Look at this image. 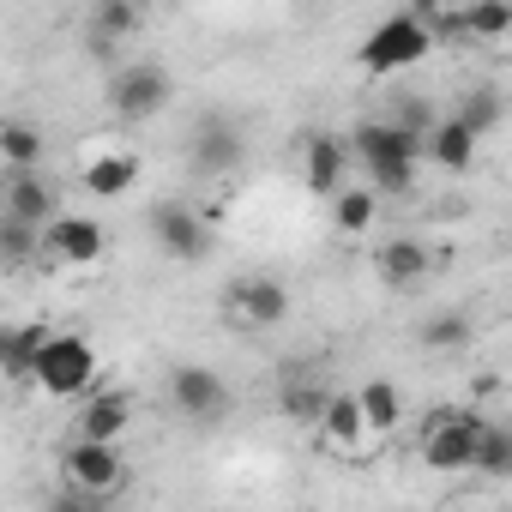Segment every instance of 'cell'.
I'll return each mask as SVG.
<instances>
[{"instance_id":"ba28073f","label":"cell","mask_w":512,"mask_h":512,"mask_svg":"<svg viewBox=\"0 0 512 512\" xmlns=\"http://www.w3.org/2000/svg\"><path fill=\"white\" fill-rule=\"evenodd\" d=\"M169 91L175 85L157 61H121L115 79H109V109H115V121L139 127V121H157L169 109Z\"/></svg>"},{"instance_id":"3957f363","label":"cell","mask_w":512,"mask_h":512,"mask_svg":"<svg viewBox=\"0 0 512 512\" xmlns=\"http://www.w3.org/2000/svg\"><path fill=\"white\" fill-rule=\"evenodd\" d=\"M109 253V235L97 217L85 211H55L43 229H37V260L55 266V272H97Z\"/></svg>"},{"instance_id":"7c38bea8","label":"cell","mask_w":512,"mask_h":512,"mask_svg":"<svg viewBox=\"0 0 512 512\" xmlns=\"http://www.w3.org/2000/svg\"><path fill=\"white\" fill-rule=\"evenodd\" d=\"M55 211H61V193L49 187L43 169H0V217L43 229Z\"/></svg>"},{"instance_id":"d6986e66","label":"cell","mask_w":512,"mask_h":512,"mask_svg":"<svg viewBox=\"0 0 512 512\" xmlns=\"http://www.w3.org/2000/svg\"><path fill=\"white\" fill-rule=\"evenodd\" d=\"M241 157H247L241 127H229V121H205V127H199V139H193V163H199L205 175H235Z\"/></svg>"},{"instance_id":"4316f807","label":"cell","mask_w":512,"mask_h":512,"mask_svg":"<svg viewBox=\"0 0 512 512\" xmlns=\"http://www.w3.org/2000/svg\"><path fill=\"white\" fill-rule=\"evenodd\" d=\"M452 115H458V121H464V127H470L476 139H482V133H494V127H500L506 103H500V91H470V97H464V103H458Z\"/></svg>"},{"instance_id":"8992f818","label":"cell","mask_w":512,"mask_h":512,"mask_svg":"<svg viewBox=\"0 0 512 512\" xmlns=\"http://www.w3.org/2000/svg\"><path fill=\"white\" fill-rule=\"evenodd\" d=\"M428 49H434V25L416 19V13H392L386 25L368 31V43H362V73H374V79L410 73L416 61H428Z\"/></svg>"},{"instance_id":"83f0119b","label":"cell","mask_w":512,"mask_h":512,"mask_svg":"<svg viewBox=\"0 0 512 512\" xmlns=\"http://www.w3.org/2000/svg\"><path fill=\"white\" fill-rule=\"evenodd\" d=\"M37 260V229L0 217V266H31Z\"/></svg>"},{"instance_id":"9a60e30c","label":"cell","mask_w":512,"mask_h":512,"mask_svg":"<svg viewBox=\"0 0 512 512\" xmlns=\"http://www.w3.org/2000/svg\"><path fill=\"white\" fill-rule=\"evenodd\" d=\"M476 145H482V139H476L458 115H434V121H428V133H422V157H428V163H440L446 175H464V169L476 163Z\"/></svg>"},{"instance_id":"7402d4cb","label":"cell","mask_w":512,"mask_h":512,"mask_svg":"<svg viewBox=\"0 0 512 512\" xmlns=\"http://www.w3.org/2000/svg\"><path fill=\"white\" fill-rule=\"evenodd\" d=\"M332 223H338V235H368L380 223V193L368 181H344L332 193Z\"/></svg>"},{"instance_id":"30bf717a","label":"cell","mask_w":512,"mask_h":512,"mask_svg":"<svg viewBox=\"0 0 512 512\" xmlns=\"http://www.w3.org/2000/svg\"><path fill=\"white\" fill-rule=\"evenodd\" d=\"M151 241H157L163 260L199 266L205 253H211V223L199 211H187V205H163V211H151Z\"/></svg>"},{"instance_id":"6da1fadb","label":"cell","mask_w":512,"mask_h":512,"mask_svg":"<svg viewBox=\"0 0 512 512\" xmlns=\"http://www.w3.org/2000/svg\"><path fill=\"white\" fill-rule=\"evenodd\" d=\"M350 157L362 163V175H368V187L380 199L386 193H410L416 187V163H422V133H410L398 121H368V127H356Z\"/></svg>"},{"instance_id":"cb8c5ba5","label":"cell","mask_w":512,"mask_h":512,"mask_svg":"<svg viewBox=\"0 0 512 512\" xmlns=\"http://www.w3.org/2000/svg\"><path fill=\"white\" fill-rule=\"evenodd\" d=\"M278 404H284V416L296 422V428H314V416H320V404H326V386H320V374H284V392H278Z\"/></svg>"},{"instance_id":"9c48e42d","label":"cell","mask_w":512,"mask_h":512,"mask_svg":"<svg viewBox=\"0 0 512 512\" xmlns=\"http://www.w3.org/2000/svg\"><path fill=\"white\" fill-rule=\"evenodd\" d=\"M314 434H320V446L332 452V458H374L386 440L380 434H368V422H362V410H356V392H326V404H320V416H314Z\"/></svg>"},{"instance_id":"ac0fdd59","label":"cell","mask_w":512,"mask_h":512,"mask_svg":"<svg viewBox=\"0 0 512 512\" xmlns=\"http://www.w3.org/2000/svg\"><path fill=\"white\" fill-rule=\"evenodd\" d=\"M446 25H452V37H464V43L500 49L506 31H512V7H506V0H464V7H458Z\"/></svg>"},{"instance_id":"7a4b0ae2","label":"cell","mask_w":512,"mask_h":512,"mask_svg":"<svg viewBox=\"0 0 512 512\" xmlns=\"http://www.w3.org/2000/svg\"><path fill=\"white\" fill-rule=\"evenodd\" d=\"M43 398H79L97 386V344L79 338V332H43L37 356H31V374H25Z\"/></svg>"},{"instance_id":"f1b7e54d","label":"cell","mask_w":512,"mask_h":512,"mask_svg":"<svg viewBox=\"0 0 512 512\" xmlns=\"http://www.w3.org/2000/svg\"><path fill=\"white\" fill-rule=\"evenodd\" d=\"M422 344L428 350H464L470 344V320L464 314H434V320H422Z\"/></svg>"},{"instance_id":"8fae6325","label":"cell","mask_w":512,"mask_h":512,"mask_svg":"<svg viewBox=\"0 0 512 512\" xmlns=\"http://www.w3.org/2000/svg\"><path fill=\"white\" fill-rule=\"evenodd\" d=\"M139 175H145V163H139L133 145H91L85 163H79V187L91 199H127L139 187Z\"/></svg>"},{"instance_id":"e0dca14e","label":"cell","mask_w":512,"mask_h":512,"mask_svg":"<svg viewBox=\"0 0 512 512\" xmlns=\"http://www.w3.org/2000/svg\"><path fill=\"white\" fill-rule=\"evenodd\" d=\"M344 175H350V139H338V133H314V139H308V157H302V181H308V193L332 199V193L344 187Z\"/></svg>"},{"instance_id":"ffe728a7","label":"cell","mask_w":512,"mask_h":512,"mask_svg":"<svg viewBox=\"0 0 512 512\" xmlns=\"http://www.w3.org/2000/svg\"><path fill=\"white\" fill-rule=\"evenodd\" d=\"M356 410H362V422H368V434H380V440H392L398 428H404V392L392 386V380H362L356 386Z\"/></svg>"},{"instance_id":"4fadbf2b","label":"cell","mask_w":512,"mask_h":512,"mask_svg":"<svg viewBox=\"0 0 512 512\" xmlns=\"http://www.w3.org/2000/svg\"><path fill=\"white\" fill-rule=\"evenodd\" d=\"M79 416H73V434H91V440H127L133 428V398L121 386H91L73 398Z\"/></svg>"},{"instance_id":"2e32d148","label":"cell","mask_w":512,"mask_h":512,"mask_svg":"<svg viewBox=\"0 0 512 512\" xmlns=\"http://www.w3.org/2000/svg\"><path fill=\"white\" fill-rule=\"evenodd\" d=\"M428 266H434V253H428L416 235H392V241L374 247V272H380L386 290H410V284H422Z\"/></svg>"},{"instance_id":"d4e9b609","label":"cell","mask_w":512,"mask_h":512,"mask_svg":"<svg viewBox=\"0 0 512 512\" xmlns=\"http://www.w3.org/2000/svg\"><path fill=\"white\" fill-rule=\"evenodd\" d=\"M470 470H482V476H494V482H506V476H512V428H506V422H494V416L482 422Z\"/></svg>"},{"instance_id":"52a82bcc","label":"cell","mask_w":512,"mask_h":512,"mask_svg":"<svg viewBox=\"0 0 512 512\" xmlns=\"http://www.w3.org/2000/svg\"><path fill=\"white\" fill-rule=\"evenodd\" d=\"M223 314L235 332H278L290 320V290L266 272H241L223 284Z\"/></svg>"},{"instance_id":"5b68a950","label":"cell","mask_w":512,"mask_h":512,"mask_svg":"<svg viewBox=\"0 0 512 512\" xmlns=\"http://www.w3.org/2000/svg\"><path fill=\"white\" fill-rule=\"evenodd\" d=\"M61 476H67L73 500H109V494H121V482H127V452H121V440L73 434L67 452H61Z\"/></svg>"},{"instance_id":"5bb4252c","label":"cell","mask_w":512,"mask_h":512,"mask_svg":"<svg viewBox=\"0 0 512 512\" xmlns=\"http://www.w3.org/2000/svg\"><path fill=\"white\" fill-rule=\"evenodd\" d=\"M169 398H175V410L193 416V422H217V416L229 410V386H223L211 368H199V362H181V368L169 374Z\"/></svg>"},{"instance_id":"603a6c76","label":"cell","mask_w":512,"mask_h":512,"mask_svg":"<svg viewBox=\"0 0 512 512\" xmlns=\"http://www.w3.org/2000/svg\"><path fill=\"white\" fill-rule=\"evenodd\" d=\"M133 31H145V0H97V13H91V37H97V49L127 43Z\"/></svg>"},{"instance_id":"277c9868","label":"cell","mask_w":512,"mask_h":512,"mask_svg":"<svg viewBox=\"0 0 512 512\" xmlns=\"http://www.w3.org/2000/svg\"><path fill=\"white\" fill-rule=\"evenodd\" d=\"M482 422H488V416H476V410H458V404L434 410V416L422 422L416 458H422L434 476H464V470H470V458H476V434H482Z\"/></svg>"},{"instance_id":"44dd1931","label":"cell","mask_w":512,"mask_h":512,"mask_svg":"<svg viewBox=\"0 0 512 512\" xmlns=\"http://www.w3.org/2000/svg\"><path fill=\"white\" fill-rule=\"evenodd\" d=\"M43 157H49V139L37 121L0 115V169H43Z\"/></svg>"},{"instance_id":"484cf974","label":"cell","mask_w":512,"mask_h":512,"mask_svg":"<svg viewBox=\"0 0 512 512\" xmlns=\"http://www.w3.org/2000/svg\"><path fill=\"white\" fill-rule=\"evenodd\" d=\"M37 344H43V326H0V374H7V380H25Z\"/></svg>"}]
</instances>
